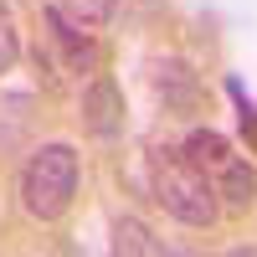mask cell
I'll return each instance as SVG.
<instances>
[{
  "mask_svg": "<svg viewBox=\"0 0 257 257\" xmlns=\"http://www.w3.org/2000/svg\"><path fill=\"white\" fill-rule=\"evenodd\" d=\"M180 155L211 180V190L221 196V211H252L257 206V170L247 165V155H237L221 128H190L180 139Z\"/></svg>",
  "mask_w": 257,
  "mask_h": 257,
  "instance_id": "obj_2",
  "label": "cell"
},
{
  "mask_svg": "<svg viewBox=\"0 0 257 257\" xmlns=\"http://www.w3.org/2000/svg\"><path fill=\"white\" fill-rule=\"evenodd\" d=\"M77 180H82V165H77V149L72 144H41L36 155L21 170V206L26 216L36 221H62L77 201Z\"/></svg>",
  "mask_w": 257,
  "mask_h": 257,
  "instance_id": "obj_3",
  "label": "cell"
},
{
  "mask_svg": "<svg viewBox=\"0 0 257 257\" xmlns=\"http://www.w3.org/2000/svg\"><path fill=\"white\" fill-rule=\"evenodd\" d=\"M149 93L165 103V113H196L206 103V88H201V72L190 67L185 57L165 52V57H149Z\"/></svg>",
  "mask_w": 257,
  "mask_h": 257,
  "instance_id": "obj_4",
  "label": "cell"
},
{
  "mask_svg": "<svg viewBox=\"0 0 257 257\" xmlns=\"http://www.w3.org/2000/svg\"><path fill=\"white\" fill-rule=\"evenodd\" d=\"M226 98L237 103V128H242V139H247V149L257 155V103L247 98V88H242V77H226Z\"/></svg>",
  "mask_w": 257,
  "mask_h": 257,
  "instance_id": "obj_9",
  "label": "cell"
},
{
  "mask_svg": "<svg viewBox=\"0 0 257 257\" xmlns=\"http://www.w3.org/2000/svg\"><path fill=\"white\" fill-rule=\"evenodd\" d=\"M21 62V26H16V11L0 0V77Z\"/></svg>",
  "mask_w": 257,
  "mask_h": 257,
  "instance_id": "obj_10",
  "label": "cell"
},
{
  "mask_svg": "<svg viewBox=\"0 0 257 257\" xmlns=\"http://www.w3.org/2000/svg\"><path fill=\"white\" fill-rule=\"evenodd\" d=\"M47 41H52L62 72H77V77L82 72H98V41H93V31L72 26L57 6H47Z\"/></svg>",
  "mask_w": 257,
  "mask_h": 257,
  "instance_id": "obj_5",
  "label": "cell"
},
{
  "mask_svg": "<svg viewBox=\"0 0 257 257\" xmlns=\"http://www.w3.org/2000/svg\"><path fill=\"white\" fill-rule=\"evenodd\" d=\"M113 252H118V257H160V252H170V247H165L139 216H118V221H113Z\"/></svg>",
  "mask_w": 257,
  "mask_h": 257,
  "instance_id": "obj_7",
  "label": "cell"
},
{
  "mask_svg": "<svg viewBox=\"0 0 257 257\" xmlns=\"http://www.w3.org/2000/svg\"><path fill=\"white\" fill-rule=\"evenodd\" d=\"M149 190H155V201L185 226H216L221 221V196L211 190V180L180 149H165V144L149 149Z\"/></svg>",
  "mask_w": 257,
  "mask_h": 257,
  "instance_id": "obj_1",
  "label": "cell"
},
{
  "mask_svg": "<svg viewBox=\"0 0 257 257\" xmlns=\"http://www.w3.org/2000/svg\"><path fill=\"white\" fill-rule=\"evenodd\" d=\"M82 128L93 139H118L123 134V93L113 77H93L82 88Z\"/></svg>",
  "mask_w": 257,
  "mask_h": 257,
  "instance_id": "obj_6",
  "label": "cell"
},
{
  "mask_svg": "<svg viewBox=\"0 0 257 257\" xmlns=\"http://www.w3.org/2000/svg\"><path fill=\"white\" fill-rule=\"evenodd\" d=\"M52 6H57L62 16H67L72 26H82V31H98L103 21L113 16V6H118V0H52Z\"/></svg>",
  "mask_w": 257,
  "mask_h": 257,
  "instance_id": "obj_8",
  "label": "cell"
}]
</instances>
